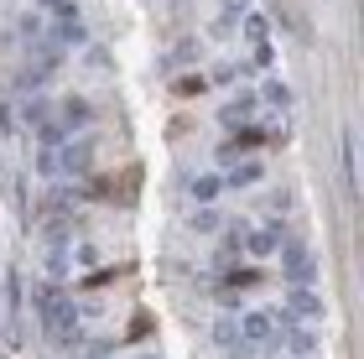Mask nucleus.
<instances>
[{
  "label": "nucleus",
  "mask_w": 364,
  "mask_h": 359,
  "mask_svg": "<svg viewBox=\"0 0 364 359\" xmlns=\"http://www.w3.org/2000/svg\"><path fill=\"white\" fill-rule=\"evenodd\" d=\"M255 100H266V105H276V109H291V89H287V84H276V78H271V84L260 89Z\"/></svg>",
  "instance_id": "nucleus-17"
},
{
  "label": "nucleus",
  "mask_w": 364,
  "mask_h": 359,
  "mask_svg": "<svg viewBox=\"0 0 364 359\" xmlns=\"http://www.w3.org/2000/svg\"><path fill=\"white\" fill-rule=\"evenodd\" d=\"M63 271H68V255H63V250H47V276H53V282H58Z\"/></svg>",
  "instance_id": "nucleus-24"
},
{
  "label": "nucleus",
  "mask_w": 364,
  "mask_h": 359,
  "mask_svg": "<svg viewBox=\"0 0 364 359\" xmlns=\"http://www.w3.org/2000/svg\"><path fill=\"white\" fill-rule=\"evenodd\" d=\"M224 11L229 16H245V11H250V0H224Z\"/></svg>",
  "instance_id": "nucleus-29"
},
{
  "label": "nucleus",
  "mask_w": 364,
  "mask_h": 359,
  "mask_svg": "<svg viewBox=\"0 0 364 359\" xmlns=\"http://www.w3.org/2000/svg\"><path fill=\"white\" fill-rule=\"evenodd\" d=\"M255 105H260V100H255L250 89H245V94H235V100L224 105V115H219V120H224V125H235V120H250V115H255Z\"/></svg>",
  "instance_id": "nucleus-13"
},
{
  "label": "nucleus",
  "mask_w": 364,
  "mask_h": 359,
  "mask_svg": "<svg viewBox=\"0 0 364 359\" xmlns=\"http://www.w3.org/2000/svg\"><path fill=\"white\" fill-rule=\"evenodd\" d=\"M287 323H318L323 318V297L312 286H287Z\"/></svg>",
  "instance_id": "nucleus-4"
},
{
  "label": "nucleus",
  "mask_w": 364,
  "mask_h": 359,
  "mask_svg": "<svg viewBox=\"0 0 364 359\" xmlns=\"http://www.w3.org/2000/svg\"><path fill=\"white\" fill-rule=\"evenodd\" d=\"M213 344H219V349H229V354H235V359H250V349H245V344H240V323H235V318H229V313H224L219 323H213Z\"/></svg>",
  "instance_id": "nucleus-8"
},
{
  "label": "nucleus",
  "mask_w": 364,
  "mask_h": 359,
  "mask_svg": "<svg viewBox=\"0 0 364 359\" xmlns=\"http://www.w3.org/2000/svg\"><path fill=\"white\" fill-rule=\"evenodd\" d=\"M21 120L37 130V125H47V120H58V109L47 105V100H26V105H21Z\"/></svg>",
  "instance_id": "nucleus-14"
},
{
  "label": "nucleus",
  "mask_w": 364,
  "mask_h": 359,
  "mask_svg": "<svg viewBox=\"0 0 364 359\" xmlns=\"http://www.w3.org/2000/svg\"><path fill=\"white\" fill-rule=\"evenodd\" d=\"M188 224H193L198 235H213V230H219V208H213V203H203V208H193V219H188Z\"/></svg>",
  "instance_id": "nucleus-16"
},
{
  "label": "nucleus",
  "mask_w": 364,
  "mask_h": 359,
  "mask_svg": "<svg viewBox=\"0 0 364 359\" xmlns=\"http://www.w3.org/2000/svg\"><path fill=\"white\" fill-rule=\"evenodd\" d=\"M245 37H250L255 47H266V16L260 11H245Z\"/></svg>",
  "instance_id": "nucleus-19"
},
{
  "label": "nucleus",
  "mask_w": 364,
  "mask_h": 359,
  "mask_svg": "<svg viewBox=\"0 0 364 359\" xmlns=\"http://www.w3.org/2000/svg\"><path fill=\"white\" fill-rule=\"evenodd\" d=\"M58 120H63V130H78V125L94 120V105L78 100V94H68V100H63V109H58Z\"/></svg>",
  "instance_id": "nucleus-10"
},
{
  "label": "nucleus",
  "mask_w": 364,
  "mask_h": 359,
  "mask_svg": "<svg viewBox=\"0 0 364 359\" xmlns=\"http://www.w3.org/2000/svg\"><path fill=\"white\" fill-rule=\"evenodd\" d=\"M37 6H42V11H53V16H68V11H78L73 0H37Z\"/></svg>",
  "instance_id": "nucleus-26"
},
{
  "label": "nucleus",
  "mask_w": 364,
  "mask_h": 359,
  "mask_svg": "<svg viewBox=\"0 0 364 359\" xmlns=\"http://www.w3.org/2000/svg\"><path fill=\"white\" fill-rule=\"evenodd\" d=\"M208 89V78L203 73H188V78H177V94H203Z\"/></svg>",
  "instance_id": "nucleus-23"
},
{
  "label": "nucleus",
  "mask_w": 364,
  "mask_h": 359,
  "mask_svg": "<svg viewBox=\"0 0 364 359\" xmlns=\"http://www.w3.org/2000/svg\"><path fill=\"white\" fill-rule=\"evenodd\" d=\"M21 37H31V42L42 37V21H37V16H21Z\"/></svg>",
  "instance_id": "nucleus-27"
},
{
  "label": "nucleus",
  "mask_w": 364,
  "mask_h": 359,
  "mask_svg": "<svg viewBox=\"0 0 364 359\" xmlns=\"http://www.w3.org/2000/svg\"><path fill=\"white\" fill-rule=\"evenodd\" d=\"M42 235L63 245V240H68V235H73V224H68V219H47V224H42Z\"/></svg>",
  "instance_id": "nucleus-21"
},
{
  "label": "nucleus",
  "mask_w": 364,
  "mask_h": 359,
  "mask_svg": "<svg viewBox=\"0 0 364 359\" xmlns=\"http://www.w3.org/2000/svg\"><path fill=\"white\" fill-rule=\"evenodd\" d=\"M6 302H11V307H21V266H11V271H6Z\"/></svg>",
  "instance_id": "nucleus-20"
},
{
  "label": "nucleus",
  "mask_w": 364,
  "mask_h": 359,
  "mask_svg": "<svg viewBox=\"0 0 364 359\" xmlns=\"http://www.w3.org/2000/svg\"><path fill=\"white\" fill-rule=\"evenodd\" d=\"M37 172H42V177H58V151H42V156H37Z\"/></svg>",
  "instance_id": "nucleus-25"
},
{
  "label": "nucleus",
  "mask_w": 364,
  "mask_h": 359,
  "mask_svg": "<svg viewBox=\"0 0 364 359\" xmlns=\"http://www.w3.org/2000/svg\"><path fill=\"white\" fill-rule=\"evenodd\" d=\"M276 255H281V271H287V282H291V286H307V282H312V271H318V255H312L307 245H296V240L287 245V240H281V250H276Z\"/></svg>",
  "instance_id": "nucleus-3"
},
{
  "label": "nucleus",
  "mask_w": 364,
  "mask_h": 359,
  "mask_svg": "<svg viewBox=\"0 0 364 359\" xmlns=\"http://www.w3.org/2000/svg\"><path fill=\"white\" fill-rule=\"evenodd\" d=\"M260 177H266V167H260V161H240V167L224 172V188H255Z\"/></svg>",
  "instance_id": "nucleus-12"
},
{
  "label": "nucleus",
  "mask_w": 364,
  "mask_h": 359,
  "mask_svg": "<svg viewBox=\"0 0 364 359\" xmlns=\"http://www.w3.org/2000/svg\"><path fill=\"white\" fill-rule=\"evenodd\" d=\"M281 250V230L276 224H266V230H245V245H240V255H255V260H266Z\"/></svg>",
  "instance_id": "nucleus-5"
},
{
  "label": "nucleus",
  "mask_w": 364,
  "mask_h": 359,
  "mask_svg": "<svg viewBox=\"0 0 364 359\" xmlns=\"http://www.w3.org/2000/svg\"><path fill=\"white\" fill-rule=\"evenodd\" d=\"M16 130V115H11V105H0V136H11Z\"/></svg>",
  "instance_id": "nucleus-28"
},
{
  "label": "nucleus",
  "mask_w": 364,
  "mask_h": 359,
  "mask_svg": "<svg viewBox=\"0 0 364 359\" xmlns=\"http://www.w3.org/2000/svg\"><path fill=\"white\" fill-rule=\"evenodd\" d=\"M213 297H219V307H224V313H235V307H240V286L219 282V291H213Z\"/></svg>",
  "instance_id": "nucleus-22"
},
{
  "label": "nucleus",
  "mask_w": 364,
  "mask_h": 359,
  "mask_svg": "<svg viewBox=\"0 0 364 359\" xmlns=\"http://www.w3.org/2000/svg\"><path fill=\"white\" fill-rule=\"evenodd\" d=\"M63 136H68V130H63V120H47V125H37V141L47 146V151H58V146H63Z\"/></svg>",
  "instance_id": "nucleus-18"
},
{
  "label": "nucleus",
  "mask_w": 364,
  "mask_h": 359,
  "mask_svg": "<svg viewBox=\"0 0 364 359\" xmlns=\"http://www.w3.org/2000/svg\"><path fill=\"white\" fill-rule=\"evenodd\" d=\"M89 161H94V146H89V141H78V146H63V151H58V172H73V177H84V172H89Z\"/></svg>",
  "instance_id": "nucleus-7"
},
{
  "label": "nucleus",
  "mask_w": 364,
  "mask_h": 359,
  "mask_svg": "<svg viewBox=\"0 0 364 359\" xmlns=\"http://www.w3.org/2000/svg\"><path fill=\"white\" fill-rule=\"evenodd\" d=\"M31 307H37L42 333L53 338V344H73L78 338V307H73V297L58 282H37L31 286Z\"/></svg>",
  "instance_id": "nucleus-1"
},
{
  "label": "nucleus",
  "mask_w": 364,
  "mask_h": 359,
  "mask_svg": "<svg viewBox=\"0 0 364 359\" xmlns=\"http://www.w3.org/2000/svg\"><path fill=\"white\" fill-rule=\"evenodd\" d=\"M276 338H281V313H245L240 318V344L245 349H276Z\"/></svg>",
  "instance_id": "nucleus-2"
},
{
  "label": "nucleus",
  "mask_w": 364,
  "mask_h": 359,
  "mask_svg": "<svg viewBox=\"0 0 364 359\" xmlns=\"http://www.w3.org/2000/svg\"><path fill=\"white\" fill-rule=\"evenodd\" d=\"M343 167H349V188H359V136H343Z\"/></svg>",
  "instance_id": "nucleus-15"
},
{
  "label": "nucleus",
  "mask_w": 364,
  "mask_h": 359,
  "mask_svg": "<svg viewBox=\"0 0 364 359\" xmlns=\"http://www.w3.org/2000/svg\"><path fill=\"white\" fill-rule=\"evenodd\" d=\"M78 42H89V26H84V16H78V11L58 16V21H53V47H78Z\"/></svg>",
  "instance_id": "nucleus-6"
},
{
  "label": "nucleus",
  "mask_w": 364,
  "mask_h": 359,
  "mask_svg": "<svg viewBox=\"0 0 364 359\" xmlns=\"http://www.w3.org/2000/svg\"><path fill=\"white\" fill-rule=\"evenodd\" d=\"M188 193H193V203L203 208V203H213V198L224 193V177H219V172H198L193 183H188Z\"/></svg>",
  "instance_id": "nucleus-11"
},
{
  "label": "nucleus",
  "mask_w": 364,
  "mask_h": 359,
  "mask_svg": "<svg viewBox=\"0 0 364 359\" xmlns=\"http://www.w3.org/2000/svg\"><path fill=\"white\" fill-rule=\"evenodd\" d=\"M281 333H287L291 354H312V349H318V328H312V323H287V318H281Z\"/></svg>",
  "instance_id": "nucleus-9"
}]
</instances>
